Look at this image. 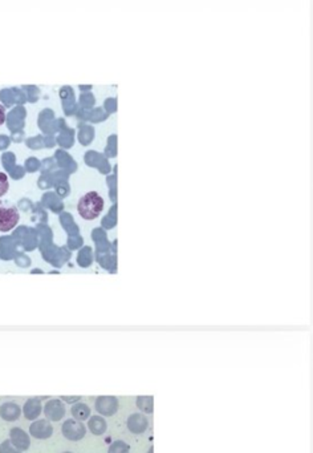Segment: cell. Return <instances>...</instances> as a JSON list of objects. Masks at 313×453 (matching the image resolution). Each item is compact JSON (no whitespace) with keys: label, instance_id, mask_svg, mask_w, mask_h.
<instances>
[{"label":"cell","instance_id":"7","mask_svg":"<svg viewBox=\"0 0 313 453\" xmlns=\"http://www.w3.org/2000/svg\"><path fill=\"white\" fill-rule=\"evenodd\" d=\"M11 440L21 450H27L29 447L28 436L24 433V430L19 428H14L11 430Z\"/></svg>","mask_w":313,"mask_h":453},{"label":"cell","instance_id":"13","mask_svg":"<svg viewBox=\"0 0 313 453\" xmlns=\"http://www.w3.org/2000/svg\"><path fill=\"white\" fill-rule=\"evenodd\" d=\"M4 121H5V109H4V107L0 104V127L4 124Z\"/></svg>","mask_w":313,"mask_h":453},{"label":"cell","instance_id":"6","mask_svg":"<svg viewBox=\"0 0 313 453\" xmlns=\"http://www.w3.org/2000/svg\"><path fill=\"white\" fill-rule=\"evenodd\" d=\"M0 416L7 422H14L21 416V407L15 403H4L0 407Z\"/></svg>","mask_w":313,"mask_h":453},{"label":"cell","instance_id":"2","mask_svg":"<svg viewBox=\"0 0 313 453\" xmlns=\"http://www.w3.org/2000/svg\"><path fill=\"white\" fill-rule=\"evenodd\" d=\"M21 218L19 210L15 205L0 201V231L7 233L11 231L18 225Z\"/></svg>","mask_w":313,"mask_h":453},{"label":"cell","instance_id":"10","mask_svg":"<svg viewBox=\"0 0 313 453\" xmlns=\"http://www.w3.org/2000/svg\"><path fill=\"white\" fill-rule=\"evenodd\" d=\"M88 427H90V430L94 435H103L107 430V423H105V420L103 417L93 416V417H90Z\"/></svg>","mask_w":313,"mask_h":453},{"label":"cell","instance_id":"11","mask_svg":"<svg viewBox=\"0 0 313 453\" xmlns=\"http://www.w3.org/2000/svg\"><path fill=\"white\" fill-rule=\"evenodd\" d=\"M72 415L77 419V420H85L90 415V409L88 406L85 404H77L72 408Z\"/></svg>","mask_w":313,"mask_h":453},{"label":"cell","instance_id":"9","mask_svg":"<svg viewBox=\"0 0 313 453\" xmlns=\"http://www.w3.org/2000/svg\"><path fill=\"white\" fill-rule=\"evenodd\" d=\"M98 400L104 403V406L97 404L98 411H100L103 415H108V416H111V415H113V413L115 412V409L118 408V403H117V400H115L114 398H105V399H104V398H100Z\"/></svg>","mask_w":313,"mask_h":453},{"label":"cell","instance_id":"12","mask_svg":"<svg viewBox=\"0 0 313 453\" xmlns=\"http://www.w3.org/2000/svg\"><path fill=\"white\" fill-rule=\"evenodd\" d=\"M10 187V182H8V177L4 173H0V197H3Z\"/></svg>","mask_w":313,"mask_h":453},{"label":"cell","instance_id":"5","mask_svg":"<svg viewBox=\"0 0 313 453\" xmlns=\"http://www.w3.org/2000/svg\"><path fill=\"white\" fill-rule=\"evenodd\" d=\"M29 430H31L32 436L38 437V439H46L52 435V428H51L49 423L45 420H39V422L33 423Z\"/></svg>","mask_w":313,"mask_h":453},{"label":"cell","instance_id":"4","mask_svg":"<svg viewBox=\"0 0 313 453\" xmlns=\"http://www.w3.org/2000/svg\"><path fill=\"white\" fill-rule=\"evenodd\" d=\"M44 412L48 419H51L53 422H57L64 416L66 409L62 406V403L59 400H49L45 406Z\"/></svg>","mask_w":313,"mask_h":453},{"label":"cell","instance_id":"3","mask_svg":"<svg viewBox=\"0 0 313 453\" xmlns=\"http://www.w3.org/2000/svg\"><path fill=\"white\" fill-rule=\"evenodd\" d=\"M63 435L69 440H80L85 435V427L79 420H67L63 426Z\"/></svg>","mask_w":313,"mask_h":453},{"label":"cell","instance_id":"1","mask_svg":"<svg viewBox=\"0 0 313 453\" xmlns=\"http://www.w3.org/2000/svg\"><path fill=\"white\" fill-rule=\"evenodd\" d=\"M103 209H104V200L96 192H90L85 196H83L77 204L79 214L87 221L96 220L101 214Z\"/></svg>","mask_w":313,"mask_h":453},{"label":"cell","instance_id":"8","mask_svg":"<svg viewBox=\"0 0 313 453\" xmlns=\"http://www.w3.org/2000/svg\"><path fill=\"white\" fill-rule=\"evenodd\" d=\"M42 412V407H40V403L39 400H28L24 406V416L28 419V420H33L36 419Z\"/></svg>","mask_w":313,"mask_h":453}]
</instances>
